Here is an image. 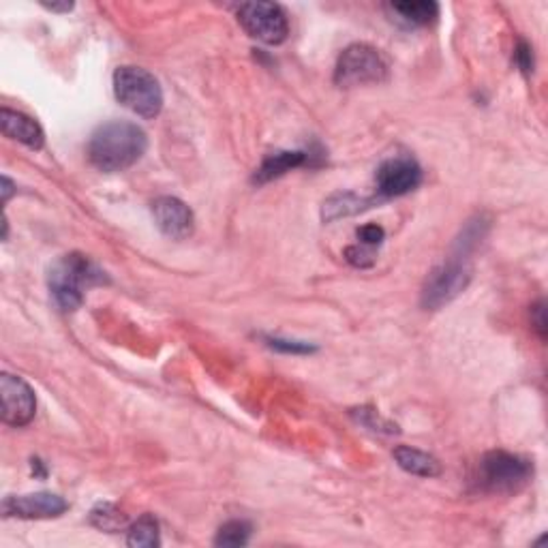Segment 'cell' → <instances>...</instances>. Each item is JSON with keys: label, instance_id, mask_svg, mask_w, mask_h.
Segmentation results:
<instances>
[{"label": "cell", "instance_id": "obj_1", "mask_svg": "<svg viewBox=\"0 0 548 548\" xmlns=\"http://www.w3.org/2000/svg\"><path fill=\"white\" fill-rule=\"evenodd\" d=\"M144 129L133 122H108L98 127L88 141V159L101 171H122L131 168L146 152Z\"/></svg>", "mask_w": 548, "mask_h": 548}, {"label": "cell", "instance_id": "obj_2", "mask_svg": "<svg viewBox=\"0 0 548 548\" xmlns=\"http://www.w3.org/2000/svg\"><path fill=\"white\" fill-rule=\"evenodd\" d=\"M49 292L63 311H76L84 300L86 289L103 285L108 276L101 268H97L88 257L71 253L60 257V260L49 268Z\"/></svg>", "mask_w": 548, "mask_h": 548}, {"label": "cell", "instance_id": "obj_3", "mask_svg": "<svg viewBox=\"0 0 548 548\" xmlns=\"http://www.w3.org/2000/svg\"><path fill=\"white\" fill-rule=\"evenodd\" d=\"M114 95L141 119H155L163 108V90L157 78L141 67H120L114 73Z\"/></svg>", "mask_w": 548, "mask_h": 548}, {"label": "cell", "instance_id": "obj_4", "mask_svg": "<svg viewBox=\"0 0 548 548\" xmlns=\"http://www.w3.org/2000/svg\"><path fill=\"white\" fill-rule=\"evenodd\" d=\"M532 465L529 460L516 457V454L495 450L484 454L480 463V489L486 492H497V495H508V492L521 491L532 478Z\"/></svg>", "mask_w": 548, "mask_h": 548}, {"label": "cell", "instance_id": "obj_5", "mask_svg": "<svg viewBox=\"0 0 548 548\" xmlns=\"http://www.w3.org/2000/svg\"><path fill=\"white\" fill-rule=\"evenodd\" d=\"M388 78V65L381 54L367 43H354L336 60L335 82L343 88L381 84Z\"/></svg>", "mask_w": 548, "mask_h": 548}, {"label": "cell", "instance_id": "obj_6", "mask_svg": "<svg viewBox=\"0 0 548 548\" xmlns=\"http://www.w3.org/2000/svg\"><path fill=\"white\" fill-rule=\"evenodd\" d=\"M236 16L240 26L257 41L268 43V46H279V43L287 39L289 22L281 5L244 3L238 7Z\"/></svg>", "mask_w": 548, "mask_h": 548}, {"label": "cell", "instance_id": "obj_7", "mask_svg": "<svg viewBox=\"0 0 548 548\" xmlns=\"http://www.w3.org/2000/svg\"><path fill=\"white\" fill-rule=\"evenodd\" d=\"M471 281V268L463 260H450L437 266L427 276L422 287V306L429 311L441 309L443 305L452 303Z\"/></svg>", "mask_w": 548, "mask_h": 548}, {"label": "cell", "instance_id": "obj_8", "mask_svg": "<svg viewBox=\"0 0 548 548\" xmlns=\"http://www.w3.org/2000/svg\"><path fill=\"white\" fill-rule=\"evenodd\" d=\"M0 401H3V422L9 427H26L35 418V392L22 377L9 373L0 377Z\"/></svg>", "mask_w": 548, "mask_h": 548}, {"label": "cell", "instance_id": "obj_9", "mask_svg": "<svg viewBox=\"0 0 548 548\" xmlns=\"http://www.w3.org/2000/svg\"><path fill=\"white\" fill-rule=\"evenodd\" d=\"M377 191L386 197L408 195L422 182V170L414 159L409 157H394L379 165L377 174Z\"/></svg>", "mask_w": 548, "mask_h": 548}, {"label": "cell", "instance_id": "obj_10", "mask_svg": "<svg viewBox=\"0 0 548 548\" xmlns=\"http://www.w3.org/2000/svg\"><path fill=\"white\" fill-rule=\"evenodd\" d=\"M69 503L54 492H33V495L9 497L3 503L5 516H17V519H57L67 512Z\"/></svg>", "mask_w": 548, "mask_h": 548}, {"label": "cell", "instance_id": "obj_11", "mask_svg": "<svg viewBox=\"0 0 548 548\" xmlns=\"http://www.w3.org/2000/svg\"><path fill=\"white\" fill-rule=\"evenodd\" d=\"M152 214H155V221L165 236L174 238V240H184L193 233L195 227V219L191 208L184 204L182 200L178 197H159L152 204Z\"/></svg>", "mask_w": 548, "mask_h": 548}, {"label": "cell", "instance_id": "obj_12", "mask_svg": "<svg viewBox=\"0 0 548 548\" xmlns=\"http://www.w3.org/2000/svg\"><path fill=\"white\" fill-rule=\"evenodd\" d=\"M0 129H3L5 138L20 141V144L33 148V150H41L43 144H46V135H43L39 122L26 114L16 112V109L3 108V112H0Z\"/></svg>", "mask_w": 548, "mask_h": 548}, {"label": "cell", "instance_id": "obj_13", "mask_svg": "<svg viewBox=\"0 0 548 548\" xmlns=\"http://www.w3.org/2000/svg\"><path fill=\"white\" fill-rule=\"evenodd\" d=\"M394 460H397L401 470L420 478H435L441 473L439 460L430 457L427 452L416 450V448H409V446H398L397 450H394Z\"/></svg>", "mask_w": 548, "mask_h": 548}, {"label": "cell", "instance_id": "obj_14", "mask_svg": "<svg viewBox=\"0 0 548 548\" xmlns=\"http://www.w3.org/2000/svg\"><path fill=\"white\" fill-rule=\"evenodd\" d=\"M309 161V155L306 152H289V150H281V152H273V155H268L264 159L262 168L255 171V182H270L274 181V178H279L283 174H287L289 170L300 168V165H305Z\"/></svg>", "mask_w": 548, "mask_h": 548}, {"label": "cell", "instance_id": "obj_15", "mask_svg": "<svg viewBox=\"0 0 548 548\" xmlns=\"http://www.w3.org/2000/svg\"><path fill=\"white\" fill-rule=\"evenodd\" d=\"M390 9L409 26H424L439 16V5L430 0H408V3H394Z\"/></svg>", "mask_w": 548, "mask_h": 548}, {"label": "cell", "instance_id": "obj_16", "mask_svg": "<svg viewBox=\"0 0 548 548\" xmlns=\"http://www.w3.org/2000/svg\"><path fill=\"white\" fill-rule=\"evenodd\" d=\"M371 204L373 200H365V197H358L354 193H336L324 202L322 214L326 221H336L341 217H349V214L365 211V208Z\"/></svg>", "mask_w": 548, "mask_h": 548}, {"label": "cell", "instance_id": "obj_17", "mask_svg": "<svg viewBox=\"0 0 548 548\" xmlns=\"http://www.w3.org/2000/svg\"><path fill=\"white\" fill-rule=\"evenodd\" d=\"M127 544L135 548H155L161 544V538H159V522L155 516H140V519L129 527Z\"/></svg>", "mask_w": 548, "mask_h": 548}, {"label": "cell", "instance_id": "obj_18", "mask_svg": "<svg viewBox=\"0 0 548 548\" xmlns=\"http://www.w3.org/2000/svg\"><path fill=\"white\" fill-rule=\"evenodd\" d=\"M90 522L103 532H119L127 525V516L112 503H101L90 512Z\"/></svg>", "mask_w": 548, "mask_h": 548}, {"label": "cell", "instance_id": "obj_19", "mask_svg": "<svg viewBox=\"0 0 548 548\" xmlns=\"http://www.w3.org/2000/svg\"><path fill=\"white\" fill-rule=\"evenodd\" d=\"M251 525L244 521H230L219 529L214 544L217 546H244L249 542Z\"/></svg>", "mask_w": 548, "mask_h": 548}, {"label": "cell", "instance_id": "obj_20", "mask_svg": "<svg viewBox=\"0 0 548 548\" xmlns=\"http://www.w3.org/2000/svg\"><path fill=\"white\" fill-rule=\"evenodd\" d=\"M345 257H347L349 264H354V266L360 268H368L375 262L373 257V249L371 246H349L347 251H345Z\"/></svg>", "mask_w": 548, "mask_h": 548}, {"label": "cell", "instance_id": "obj_21", "mask_svg": "<svg viewBox=\"0 0 548 548\" xmlns=\"http://www.w3.org/2000/svg\"><path fill=\"white\" fill-rule=\"evenodd\" d=\"M268 345L276 352H285V354H309L313 352L311 345L306 343H298V341H283V338H266Z\"/></svg>", "mask_w": 548, "mask_h": 548}, {"label": "cell", "instance_id": "obj_22", "mask_svg": "<svg viewBox=\"0 0 548 548\" xmlns=\"http://www.w3.org/2000/svg\"><path fill=\"white\" fill-rule=\"evenodd\" d=\"M384 230H381L379 225H365V227H360L358 230V240H360V244H365V246H371V249H375V246H379L381 244V240H384Z\"/></svg>", "mask_w": 548, "mask_h": 548}, {"label": "cell", "instance_id": "obj_23", "mask_svg": "<svg viewBox=\"0 0 548 548\" xmlns=\"http://www.w3.org/2000/svg\"><path fill=\"white\" fill-rule=\"evenodd\" d=\"M514 58L522 73H527L529 76V73L533 71V54H532V47H529L525 41L519 43V47H516V52H514Z\"/></svg>", "mask_w": 548, "mask_h": 548}, {"label": "cell", "instance_id": "obj_24", "mask_svg": "<svg viewBox=\"0 0 548 548\" xmlns=\"http://www.w3.org/2000/svg\"><path fill=\"white\" fill-rule=\"evenodd\" d=\"M532 315H535V319H533V324H535V330L540 332V336L544 338V335H546V319H544V303H540V305H535L533 309H532Z\"/></svg>", "mask_w": 548, "mask_h": 548}, {"label": "cell", "instance_id": "obj_25", "mask_svg": "<svg viewBox=\"0 0 548 548\" xmlns=\"http://www.w3.org/2000/svg\"><path fill=\"white\" fill-rule=\"evenodd\" d=\"M11 195H14V182L7 176H3V204H7Z\"/></svg>", "mask_w": 548, "mask_h": 548}, {"label": "cell", "instance_id": "obj_26", "mask_svg": "<svg viewBox=\"0 0 548 548\" xmlns=\"http://www.w3.org/2000/svg\"><path fill=\"white\" fill-rule=\"evenodd\" d=\"M43 7L49 9V11H71L73 5L71 3H65V5H43Z\"/></svg>", "mask_w": 548, "mask_h": 548}]
</instances>
